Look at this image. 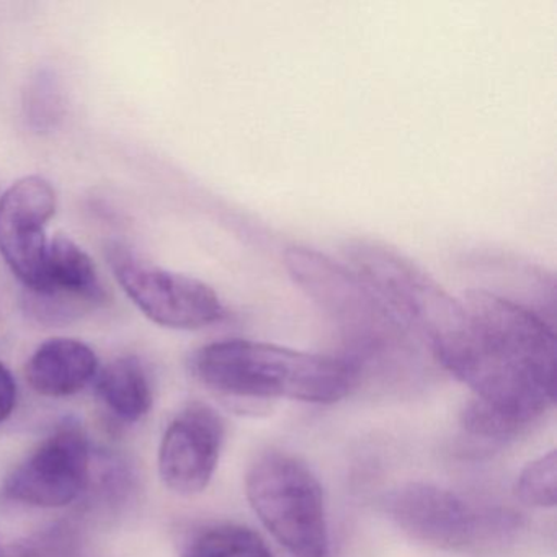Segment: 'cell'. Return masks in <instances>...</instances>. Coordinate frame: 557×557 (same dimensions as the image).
Masks as SVG:
<instances>
[{"mask_svg":"<svg viewBox=\"0 0 557 557\" xmlns=\"http://www.w3.org/2000/svg\"><path fill=\"white\" fill-rule=\"evenodd\" d=\"M465 327L436 360L474 393L462 412L472 435L504 440L540 419L556 397V335L537 312L495 293H466Z\"/></svg>","mask_w":557,"mask_h":557,"instance_id":"6da1fadb","label":"cell"},{"mask_svg":"<svg viewBox=\"0 0 557 557\" xmlns=\"http://www.w3.org/2000/svg\"><path fill=\"white\" fill-rule=\"evenodd\" d=\"M190 364L208 389L236 400L335 404L350 394L360 376L357 361L348 358L239 338L205 345Z\"/></svg>","mask_w":557,"mask_h":557,"instance_id":"7a4b0ae2","label":"cell"},{"mask_svg":"<svg viewBox=\"0 0 557 557\" xmlns=\"http://www.w3.org/2000/svg\"><path fill=\"white\" fill-rule=\"evenodd\" d=\"M342 252L348 269L380 296L407 331L426 341L432 351L468 321L465 302L453 298L397 250L376 240L354 239Z\"/></svg>","mask_w":557,"mask_h":557,"instance_id":"3957f363","label":"cell"},{"mask_svg":"<svg viewBox=\"0 0 557 557\" xmlns=\"http://www.w3.org/2000/svg\"><path fill=\"white\" fill-rule=\"evenodd\" d=\"M250 507L263 527L295 557H327L324 492L311 469L295 456L267 453L246 479Z\"/></svg>","mask_w":557,"mask_h":557,"instance_id":"277c9868","label":"cell"},{"mask_svg":"<svg viewBox=\"0 0 557 557\" xmlns=\"http://www.w3.org/2000/svg\"><path fill=\"white\" fill-rule=\"evenodd\" d=\"M285 265L296 285L355 345L380 348L409 341L410 332L347 265L309 247L286 250Z\"/></svg>","mask_w":557,"mask_h":557,"instance_id":"5b68a950","label":"cell"},{"mask_svg":"<svg viewBox=\"0 0 557 557\" xmlns=\"http://www.w3.org/2000/svg\"><path fill=\"white\" fill-rule=\"evenodd\" d=\"M106 256L123 292L156 324L197 331L226 318L220 296L201 280L152 265L120 243L109 244Z\"/></svg>","mask_w":557,"mask_h":557,"instance_id":"8992f818","label":"cell"},{"mask_svg":"<svg viewBox=\"0 0 557 557\" xmlns=\"http://www.w3.org/2000/svg\"><path fill=\"white\" fill-rule=\"evenodd\" d=\"M24 292L28 318L51 327L71 324L109 301L89 253L63 234L48 244L40 282Z\"/></svg>","mask_w":557,"mask_h":557,"instance_id":"52a82bcc","label":"cell"},{"mask_svg":"<svg viewBox=\"0 0 557 557\" xmlns=\"http://www.w3.org/2000/svg\"><path fill=\"white\" fill-rule=\"evenodd\" d=\"M89 462L86 435L79 426L66 423L9 474L2 494L32 507H64L86 487Z\"/></svg>","mask_w":557,"mask_h":557,"instance_id":"ba28073f","label":"cell"},{"mask_svg":"<svg viewBox=\"0 0 557 557\" xmlns=\"http://www.w3.org/2000/svg\"><path fill=\"white\" fill-rule=\"evenodd\" d=\"M57 205L53 185L40 175L21 178L0 197V256L24 289L40 282Z\"/></svg>","mask_w":557,"mask_h":557,"instance_id":"9c48e42d","label":"cell"},{"mask_svg":"<svg viewBox=\"0 0 557 557\" xmlns=\"http://www.w3.org/2000/svg\"><path fill=\"white\" fill-rule=\"evenodd\" d=\"M223 442L220 413L207 404H188L162 438L159 472L164 484L182 495L203 492L216 471Z\"/></svg>","mask_w":557,"mask_h":557,"instance_id":"30bf717a","label":"cell"},{"mask_svg":"<svg viewBox=\"0 0 557 557\" xmlns=\"http://www.w3.org/2000/svg\"><path fill=\"white\" fill-rule=\"evenodd\" d=\"M387 515L412 540L438 549H461L478 533L474 510L455 492L410 482L387 497Z\"/></svg>","mask_w":557,"mask_h":557,"instance_id":"8fae6325","label":"cell"},{"mask_svg":"<svg viewBox=\"0 0 557 557\" xmlns=\"http://www.w3.org/2000/svg\"><path fill=\"white\" fill-rule=\"evenodd\" d=\"M99 371L96 351L74 338H51L32 355L27 380L41 396L67 397L83 391Z\"/></svg>","mask_w":557,"mask_h":557,"instance_id":"7c38bea8","label":"cell"},{"mask_svg":"<svg viewBox=\"0 0 557 557\" xmlns=\"http://www.w3.org/2000/svg\"><path fill=\"white\" fill-rule=\"evenodd\" d=\"M97 394L119 419L136 422L152 406L148 373L136 357H122L107 364L97 381Z\"/></svg>","mask_w":557,"mask_h":557,"instance_id":"4fadbf2b","label":"cell"},{"mask_svg":"<svg viewBox=\"0 0 557 557\" xmlns=\"http://www.w3.org/2000/svg\"><path fill=\"white\" fill-rule=\"evenodd\" d=\"M185 557H275L256 531L240 524H220L198 534Z\"/></svg>","mask_w":557,"mask_h":557,"instance_id":"5bb4252c","label":"cell"},{"mask_svg":"<svg viewBox=\"0 0 557 557\" xmlns=\"http://www.w3.org/2000/svg\"><path fill=\"white\" fill-rule=\"evenodd\" d=\"M81 549L79 528L70 521L51 524L5 547V557H76Z\"/></svg>","mask_w":557,"mask_h":557,"instance_id":"9a60e30c","label":"cell"},{"mask_svg":"<svg viewBox=\"0 0 557 557\" xmlns=\"http://www.w3.org/2000/svg\"><path fill=\"white\" fill-rule=\"evenodd\" d=\"M515 494L524 505L536 508H553L557 502V456L546 453L528 462L515 485Z\"/></svg>","mask_w":557,"mask_h":557,"instance_id":"2e32d148","label":"cell"},{"mask_svg":"<svg viewBox=\"0 0 557 557\" xmlns=\"http://www.w3.org/2000/svg\"><path fill=\"white\" fill-rule=\"evenodd\" d=\"M25 109L35 128L48 129L57 125L63 102H61L60 87L51 74L40 73L32 81Z\"/></svg>","mask_w":557,"mask_h":557,"instance_id":"e0dca14e","label":"cell"},{"mask_svg":"<svg viewBox=\"0 0 557 557\" xmlns=\"http://www.w3.org/2000/svg\"><path fill=\"white\" fill-rule=\"evenodd\" d=\"M17 403V384L9 368L0 363V423L9 419Z\"/></svg>","mask_w":557,"mask_h":557,"instance_id":"ac0fdd59","label":"cell"}]
</instances>
